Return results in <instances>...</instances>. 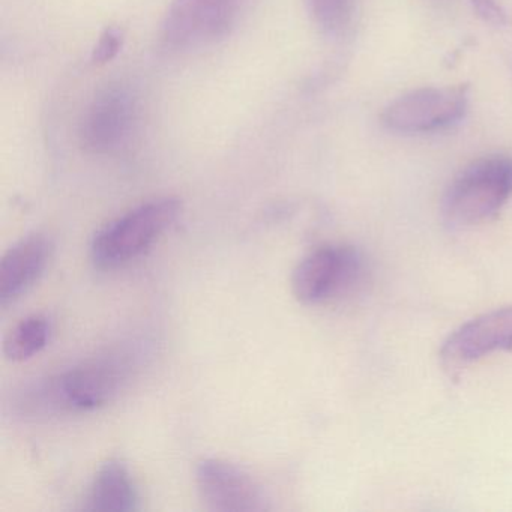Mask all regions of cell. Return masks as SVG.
<instances>
[{"instance_id":"5","label":"cell","mask_w":512,"mask_h":512,"mask_svg":"<svg viewBox=\"0 0 512 512\" xmlns=\"http://www.w3.org/2000/svg\"><path fill=\"white\" fill-rule=\"evenodd\" d=\"M365 262L356 248L326 245L305 256L292 274V293L301 304L320 305L358 289Z\"/></svg>"},{"instance_id":"12","label":"cell","mask_w":512,"mask_h":512,"mask_svg":"<svg viewBox=\"0 0 512 512\" xmlns=\"http://www.w3.org/2000/svg\"><path fill=\"white\" fill-rule=\"evenodd\" d=\"M50 322L43 314H32L20 320L4 340V355L8 361L23 362L34 358L49 343Z\"/></svg>"},{"instance_id":"14","label":"cell","mask_w":512,"mask_h":512,"mask_svg":"<svg viewBox=\"0 0 512 512\" xmlns=\"http://www.w3.org/2000/svg\"><path fill=\"white\" fill-rule=\"evenodd\" d=\"M122 44H124V34H122L121 29L115 28V26L107 28L101 34L97 46L92 50V62L107 64V62L112 61L121 52Z\"/></svg>"},{"instance_id":"8","label":"cell","mask_w":512,"mask_h":512,"mask_svg":"<svg viewBox=\"0 0 512 512\" xmlns=\"http://www.w3.org/2000/svg\"><path fill=\"white\" fill-rule=\"evenodd\" d=\"M200 500L209 511L257 512L268 509L263 488L250 473L218 458H205L196 467Z\"/></svg>"},{"instance_id":"11","label":"cell","mask_w":512,"mask_h":512,"mask_svg":"<svg viewBox=\"0 0 512 512\" xmlns=\"http://www.w3.org/2000/svg\"><path fill=\"white\" fill-rule=\"evenodd\" d=\"M83 508L98 512H131L139 509L136 484L122 461L109 460L98 469Z\"/></svg>"},{"instance_id":"10","label":"cell","mask_w":512,"mask_h":512,"mask_svg":"<svg viewBox=\"0 0 512 512\" xmlns=\"http://www.w3.org/2000/svg\"><path fill=\"white\" fill-rule=\"evenodd\" d=\"M52 242L41 233L26 236L0 262V305L19 299L40 278L52 254Z\"/></svg>"},{"instance_id":"1","label":"cell","mask_w":512,"mask_h":512,"mask_svg":"<svg viewBox=\"0 0 512 512\" xmlns=\"http://www.w3.org/2000/svg\"><path fill=\"white\" fill-rule=\"evenodd\" d=\"M182 203L175 197L149 200L95 233L91 257L98 269H116L142 256L173 226Z\"/></svg>"},{"instance_id":"6","label":"cell","mask_w":512,"mask_h":512,"mask_svg":"<svg viewBox=\"0 0 512 512\" xmlns=\"http://www.w3.org/2000/svg\"><path fill=\"white\" fill-rule=\"evenodd\" d=\"M139 119V100L124 83L101 89L86 107L79 125V140L86 152L112 155L133 136Z\"/></svg>"},{"instance_id":"13","label":"cell","mask_w":512,"mask_h":512,"mask_svg":"<svg viewBox=\"0 0 512 512\" xmlns=\"http://www.w3.org/2000/svg\"><path fill=\"white\" fill-rule=\"evenodd\" d=\"M317 28L329 37L346 34L355 17L356 0H305Z\"/></svg>"},{"instance_id":"9","label":"cell","mask_w":512,"mask_h":512,"mask_svg":"<svg viewBox=\"0 0 512 512\" xmlns=\"http://www.w3.org/2000/svg\"><path fill=\"white\" fill-rule=\"evenodd\" d=\"M512 350V307L475 317L452 332L440 350L443 367L457 373L496 352Z\"/></svg>"},{"instance_id":"7","label":"cell","mask_w":512,"mask_h":512,"mask_svg":"<svg viewBox=\"0 0 512 512\" xmlns=\"http://www.w3.org/2000/svg\"><path fill=\"white\" fill-rule=\"evenodd\" d=\"M466 103L463 88L418 89L389 104L383 124L398 133H430L458 121Z\"/></svg>"},{"instance_id":"15","label":"cell","mask_w":512,"mask_h":512,"mask_svg":"<svg viewBox=\"0 0 512 512\" xmlns=\"http://www.w3.org/2000/svg\"><path fill=\"white\" fill-rule=\"evenodd\" d=\"M473 4H475L479 16L484 17L487 22L496 23V25L505 23V13L500 10L496 0H473Z\"/></svg>"},{"instance_id":"3","label":"cell","mask_w":512,"mask_h":512,"mask_svg":"<svg viewBox=\"0 0 512 512\" xmlns=\"http://www.w3.org/2000/svg\"><path fill=\"white\" fill-rule=\"evenodd\" d=\"M251 0H172L161 41L172 52H193L226 40L238 28Z\"/></svg>"},{"instance_id":"4","label":"cell","mask_w":512,"mask_h":512,"mask_svg":"<svg viewBox=\"0 0 512 512\" xmlns=\"http://www.w3.org/2000/svg\"><path fill=\"white\" fill-rule=\"evenodd\" d=\"M131 376V362L125 356L109 355L71 368L49 380L37 392L38 407L89 412L112 401Z\"/></svg>"},{"instance_id":"2","label":"cell","mask_w":512,"mask_h":512,"mask_svg":"<svg viewBox=\"0 0 512 512\" xmlns=\"http://www.w3.org/2000/svg\"><path fill=\"white\" fill-rule=\"evenodd\" d=\"M511 196L512 158H481L451 182L443 199V214L455 226H475L496 217Z\"/></svg>"}]
</instances>
